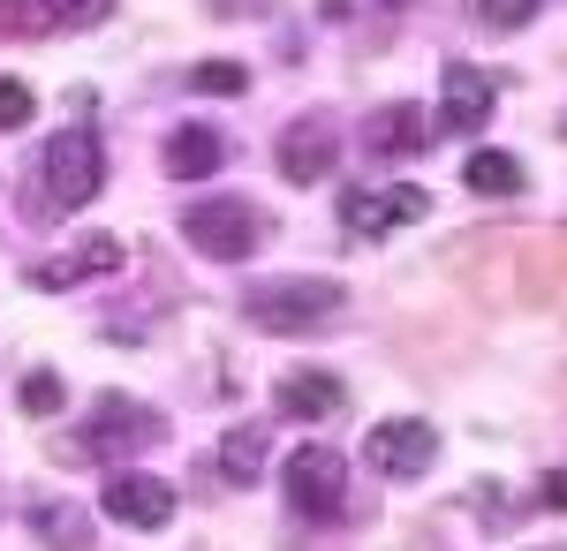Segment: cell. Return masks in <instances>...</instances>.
<instances>
[{"mask_svg":"<svg viewBox=\"0 0 567 551\" xmlns=\"http://www.w3.org/2000/svg\"><path fill=\"white\" fill-rule=\"evenodd\" d=\"M243 310L265 333H326L349 310V295L333 280H258V288H243Z\"/></svg>","mask_w":567,"mask_h":551,"instance_id":"1","label":"cell"},{"mask_svg":"<svg viewBox=\"0 0 567 551\" xmlns=\"http://www.w3.org/2000/svg\"><path fill=\"white\" fill-rule=\"evenodd\" d=\"M39 167H45V212H84L106 189V144H99V128H53Z\"/></svg>","mask_w":567,"mask_h":551,"instance_id":"2","label":"cell"},{"mask_svg":"<svg viewBox=\"0 0 567 551\" xmlns=\"http://www.w3.org/2000/svg\"><path fill=\"white\" fill-rule=\"evenodd\" d=\"M167 438V416L159 408H144L130 393H99L84 416V446L76 454H99V461H122V454H144V446H159Z\"/></svg>","mask_w":567,"mask_h":551,"instance_id":"3","label":"cell"},{"mask_svg":"<svg viewBox=\"0 0 567 551\" xmlns=\"http://www.w3.org/2000/svg\"><path fill=\"white\" fill-rule=\"evenodd\" d=\"M280 491L303 521H341L349 513V461L333 446H296L288 468H280Z\"/></svg>","mask_w":567,"mask_h":551,"instance_id":"4","label":"cell"},{"mask_svg":"<svg viewBox=\"0 0 567 551\" xmlns=\"http://www.w3.org/2000/svg\"><path fill=\"white\" fill-rule=\"evenodd\" d=\"M182 235L213 257V264H243V257L265 250V212L235 205V197H213V205H189L182 212Z\"/></svg>","mask_w":567,"mask_h":551,"instance_id":"5","label":"cell"},{"mask_svg":"<svg viewBox=\"0 0 567 551\" xmlns=\"http://www.w3.org/2000/svg\"><path fill=\"white\" fill-rule=\"evenodd\" d=\"M432 212V189H409V181H386V189H349L341 197V227L363 235V242H379L393 227H409V219Z\"/></svg>","mask_w":567,"mask_h":551,"instance_id":"6","label":"cell"},{"mask_svg":"<svg viewBox=\"0 0 567 551\" xmlns=\"http://www.w3.org/2000/svg\"><path fill=\"white\" fill-rule=\"evenodd\" d=\"M333 167H341V122H333V114H303V122L280 136V181L318 189Z\"/></svg>","mask_w":567,"mask_h":551,"instance_id":"7","label":"cell"},{"mask_svg":"<svg viewBox=\"0 0 567 551\" xmlns=\"http://www.w3.org/2000/svg\"><path fill=\"white\" fill-rule=\"evenodd\" d=\"M371 468L379 476H424V468L439 461V430L424 424V416H386V424L371 430Z\"/></svg>","mask_w":567,"mask_h":551,"instance_id":"8","label":"cell"},{"mask_svg":"<svg viewBox=\"0 0 567 551\" xmlns=\"http://www.w3.org/2000/svg\"><path fill=\"white\" fill-rule=\"evenodd\" d=\"M99 507L114 513V521H130V529H167V521H175V484H159V476H144V468H122V476L99 491Z\"/></svg>","mask_w":567,"mask_h":551,"instance_id":"9","label":"cell"},{"mask_svg":"<svg viewBox=\"0 0 567 551\" xmlns=\"http://www.w3.org/2000/svg\"><path fill=\"white\" fill-rule=\"evenodd\" d=\"M439 144V128H432V114L424 106H379L371 122H363V152H379V159H416V152H432Z\"/></svg>","mask_w":567,"mask_h":551,"instance_id":"10","label":"cell"},{"mask_svg":"<svg viewBox=\"0 0 567 551\" xmlns=\"http://www.w3.org/2000/svg\"><path fill=\"white\" fill-rule=\"evenodd\" d=\"M484 122H492V76L454 61L439 76V128H484Z\"/></svg>","mask_w":567,"mask_h":551,"instance_id":"11","label":"cell"},{"mask_svg":"<svg viewBox=\"0 0 567 551\" xmlns=\"http://www.w3.org/2000/svg\"><path fill=\"white\" fill-rule=\"evenodd\" d=\"M272 401H280V416H296V424H326V416H341L349 385H341V371H296V378L272 385Z\"/></svg>","mask_w":567,"mask_h":551,"instance_id":"12","label":"cell"},{"mask_svg":"<svg viewBox=\"0 0 567 551\" xmlns=\"http://www.w3.org/2000/svg\"><path fill=\"white\" fill-rule=\"evenodd\" d=\"M122 264V242L114 235H84V242H69L61 257H45L39 264V288H76V280H106Z\"/></svg>","mask_w":567,"mask_h":551,"instance_id":"13","label":"cell"},{"mask_svg":"<svg viewBox=\"0 0 567 551\" xmlns=\"http://www.w3.org/2000/svg\"><path fill=\"white\" fill-rule=\"evenodd\" d=\"M219 159H227V144H219V128H205V122H182L175 136H167V174H175V181H205V174H219Z\"/></svg>","mask_w":567,"mask_h":551,"instance_id":"14","label":"cell"},{"mask_svg":"<svg viewBox=\"0 0 567 551\" xmlns=\"http://www.w3.org/2000/svg\"><path fill=\"white\" fill-rule=\"evenodd\" d=\"M462 181H470L477 197H515V189H523V159H515V152H477V159L462 167Z\"/></svg>","mask_w":567,"mask_h":551,"instance_id":"15","label":"cell"},{"mask_svg":"<svg viewBox=\"0 0 567 551\" xmlns=\"http://www.w3.org/2000/svg\"><path fill=\"white\" fill-rule=\"evenodd\" d=\"M258 461H265V430L258 424L227 430V446L213 454V468H219V476H235V484H250V476H258Z\"/></svg>","mask_w":567,"mask_h":551,"instance_id":"16","label":"cell"},{"mask_svg":"<svg viewBox=\"0 0 567 551\" xmlns=\"http://www.w3.org/2000/svg\"><path fill=\"white\" fill-rule=\"evenodd\" d=\"M31 529H39L45 544H61V551H84V537H91L76 507H39V513H31Z\"/></svg>","mask_w":567,"mask_h":551,"instance_id":"17","label":"cell"},{"mask_svg":"<svg viewBox=\"0 0 567 551\" xmlns=\"http://www.w3.org/2000/svg\"><path fill=\"white\" fill-rule=\"evenodd\" d=\"M189 91H219V98H243V91H250V69H243V61H205V69H189Z\"/></svg>","mask_w":567,"mask_h":551,"instance_id":"18","label":"cell"},{"mask_svg":"<svg viewBox=\"0 0 567 551\" xmlns=\"http://www.w3.org/2000/svg\"><path fill=\"white\" fill-rule=\"evenodd\" d=\"M16 401H23L31 416H53V408H61L69 393H61V378H53V371H31V378L16 385Z\"/></svg>","mask_w":567,"mask_h":551,"instance_id":"19","label":"cell"},{"mask_svg":"<svg viewBox=\"0 0 567 551\" xmlns=\"http://www.w3.org/2000/svg\"><path fill=\"white\" fill-rule=\"evenodd\" d=\"M31 114H39V98L16 84V76H0V128H31Z\"/></svg>","mask_w":567,"mask_h":551,"instance_id":"20","label":"cell"},{"mask_svg":"<svg viewBox=\"0 0 567 551\" xmlns=\"http://www.w3.org/2000/svg\"><path fill=\"white\" fill-rule=\"evenodd\" d=\"M477 8H484L492 31H523L529 15H537V0H477Z\"/></svg>","mask_w":567,"mask_h":551,"instance_id":"21","label":"cell"},{"mask_svg":"<svg viewBox=\"0 0 567 551\" xmlns=\"http://www.w3.org/2000/svg\"><path fill=\"white\" fill-rule=\"evenodd\" d=\"M409 0H326V23H355V15H401Z\"/></svg>","mask_w":567,"mask_h":551,"instance_id":"22","label":"cell"},{"mask_svg":"<svg viewBox=\"0 0 567 551\" xmlns=\"http://www.w3.org/2000/svg\"><path fill=\"white\" fill-rule=\"evenodd\" d=\"M53 8V23H106L114 15V0H45Z\"/></svg>","mask_w":567,"mask_h":551,"instance_id":"23","label":"cell"},{"mask_svg":"<svg viewBox=\"0 0 567 551\" xmlns=\"http://www.w3.org/2000/svg\"><path fill=\"white\" fill-rule=\"evenodd\" d=\"M31 8H39V0H0V31H8V39H23V31H39L45 15H31Z\"/></svg>","mask_w":567,"mask_h":551,"instance_id":"24","label":"cell"},{"mask_svg":"<svg viewBox=\"0 0 567 551\" xmlns=\"http://www.w3.org/2000/svg\"><path fill=\"white\" fill-rule=\"evenodd\" d=\"M545 507L567 513V468H553V476H545Z\"/></svg>","mask_w":567,"mask_h":551,"instance_id":"25","label":"cell"}]
</instances>
